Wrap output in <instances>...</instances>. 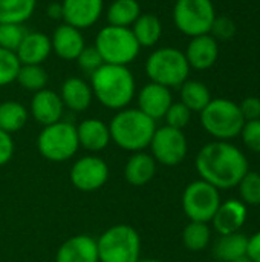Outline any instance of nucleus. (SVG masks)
<instances>
[{
	"instance_id": "f257e3e1",
	"label": "nucleus",
	"mask_w": 260,
	"mask_h": 262,
	"mask_svg": "<svg viewBox=\"0 0 260 262\" xmlns=\"http://www.w3.org/2000/svg\"><path fill=\"white\" fill-rule=\"evenodd\" d=\"M196 170L201 180L219 189L238 187L248 172L247 157L228 141L205 144L196 157Z\"/></svg>"
},
{
	"instance_id": "f03ea898",
	"label": "nucleus",
	"mask_w": 260,
	"mask_h": 262,
	"mask_svg": "<svg viewBox=\"0 0 260 262\" xmlns=\"http://www.w3.org/2000/svg\"><path fill=\"white\" fill-rule=\"evenodd\" d=\"M93 97L107 109H126L135 97V78L127 66L101 64L90 74Z\"/></svg>"
},
{
	"instance_id": "7ed1b4c3",
	"label": "nucleus",
	"mask_w": 260,
	"mask_h": 262,
	"mask_svg": "<svg viewBox=\"0 0 260 262\" xmlns=\"http://www.w3.org/2000/svg\"><path fill=\"white\" fill-rule=\"evenodd\" d=\"M110 140L124 150L141 152L150 146L156 130L155 120L139 109H121L109 124Z\"/></svg>"
},
{
	"instance_id": "20e7f679",
	"label": "nucleus",
	"mask_w": 260,
	"mask_h": 262,
	"mask_svg": "<svg viewBox=\"0 0 260 262\" xmlns=\"http://www.w3.org/2000/svg\"><path fill=\"white\" fill-rule=\"evenodd\" d=\"M146 74L152 83L166 88H179L187 81L190 66L185 54L176 48H159L146 61Z\"/></svg>"
},
{
	"instance_id": "39448f33",
	"label": "nucleus",
	"mask_w": 260,
	"mask_h": 262,
	"mask_svg": "<svg viewBox=\"0 0 260 262\" xmlns=\"http://www.w3.org/2000/svg\"><path fill=\"white\" fill-rule=\"evenodd\" d=\"M97 51L100 52L106 64L127 66L130 64L141 51L130 28L107 25L95 37Z\"/></svg>"
},
{
	"instance_id": "423d86ee",
	"label": "nucleus",
	"mask_w": 260,
	"mask_h": 262,
	"mask_svg": "<svg viewBox=\"0 0 260 262\" xmlns=\"http://www.w3.org/2000/svg\"><path fill=\"white\" fill-rule=\"evenodd\" d=\"M97 249L100 262H138L141 238L133 227L116 224L97 239Z\"/></svg>"
},
{
	"instance_id": "0eeeda50",
	"label": "nucleus",
	"mask_w": 260,
	"mask_h": 262,
	"mask_svg": "<svg viewBox=\"0 0 260 262\" xmlns=\"http://www.w3.org/2000/svg\"><path fill=\"white\" fill-rule=\"evenodd\" d=\"M201 123L211 137L227 141L241 135L245 120L238 103L227 98H216L201 112Z\"/></svg>"
},
{
	"instance_id": "6e6552de",
	"label": "nucleus",
	"mask_w": 260,
	"mask_h": 262,
	"mask_svg": "<svg viewBox=\"0 0 260 262\" xmlns=\"http://www.w3.org/2000/svg\"><path fill=\"white\" fill-rule=\"evenodd\" d=\"M37 147L41 157L49 161H66L78 150L77 127L67 121H57L44 126L37 138Z\"/></svg>"
},
{
	"instance_id": "1a4fd4ad",
	"label": "nucleus",
	"mask_w": 260,
	"mask_h": 262,
	"mask_svg": "<svg viewBox=\"0 0 260 262\" xmlns=\"http://www.w3.org/2000/svg\"><path fill=\"white\" fill-rule=\"evenodd\" d=\"M216 18L211 0H176L173 21L176 28L190 37L210 34Z\"/></svg>"
},
{
	"instance_id": "9d476101",
	"label": "nucleus",
	"mask_w": 260,
	"mask_h": 262,
	"mask_svg": "<svg viewBox=\"0 0 260 262\" xmlns=\"http://www.w3.org/2000/svg\"><path fill=\"white\" fill-rule=\"evenodd\" d=\"M221 206L219 190L204 180L190 183L182 193V209L190 221L208 223Z\"/></svg>"
},
{
	"instance_id": "9b49d317",
	"label": "nucleus",
	"mask_w": 260,
	"mask_h": 262,
	"mask_svg": "<svg viewBox=\"0 0 260 262\" xmlns=\"http://www.w3.org/2000/svg\"><path fill=\"white\" fill-rule=\"evenodd\" d=\"M150 149L155 161L173 167L182 163L187 155L188 146L182 130L166 124L155 130L153 138L150 141Z\"/></svg>"
},
{
	"instance_id": "f8f14e48",
	"label": "nucleus",
	"mask_w": 260,
	"mask_h": 262,
	"mask_svg": "<svg viewBox=\"0 0 260 262\" xmlns=\"http://www.w3.org/2000/svg\"><path fill=\"white\" fill-rule=\"evenodd\" d=\"M69 178L75 189L81 192H95L106 184L109 178V167L103 158L87 155L75 161Z\"/></svg>"
},
{
	"instance_id": "ddd939ff",
	"label": "nucleus",
	"mask_w": 260,
	"mask_h": 262,
	"mask_svg": "<svg viewBox=\"0 0 260 262\" xmlns=\"http://www.w3.org/2000/svg\"><path fill=\"white\" fill-rule=\"evenodd\" d=\"M63 20L64 23L77 28L86 29L93 26L104 8L103 0H63Z\"/></svg>"
},
{
	"instance_id": "4468645a",
	"label": "nucleus",
	"mask_w": 260,
	"mask_h": 262,
	"mask_svg": "<svg viewBox=\"0 0 260 262\" xmlns=\"http://www.w3.org/2000/svg\"><path fill=\"white\" fill-rule=\"evenodd\" d=\"M172 103L173 100L170 89L158 83L150 81L149 84L143 86L138 94V109L155 121L164 118Z\"/></svg>"
},
{
	"instance_id": "2eb2a0df",
	"label": "nucleus",
	"mask_w": 260,
	"mask_h": 262,
	"mask_svg": "<svg viewBox=\"0 0 260 262\" xmlns=\"http://www.w3.org/2000/svg\"><path fill=\"white\" fill-rule=\"evenodd\" d=\"M51 46H52V51L60 58L72 61V60H77L80 52L84 49L86 43L80 29L67 23H61L60 26L55 28L51 37Z\"/></svg>"
},
{
	"instance_id": "dca6fc26",
	"label": "nucleus",
	"mask_w": 260,
	"mask_h": 262,
	"mask_svg": "<svg viewBox=\"0 0 260 262\" xmlns=\"http://www.w3.org/2000/svg\"><path fill=\"white\" fill-rule=\"evenodd\" d=\"M55 262H100L97 239L87 235L69 238L57 250Z\"/></svg>"
},
{
	"instance_id": "f3484780",
	"label": "nucleus",
	"mask_w": 260,
	"mask_h": 262,
	"mask_svg": "<svg viewBox=\"0 0 260 262\" xmlns=\"http://www.w3.org/2000/svg\"><path fill=\"white\" fill-rule=\"evenodd\" d=\"M63 107L64 104L60 98V94L49 89H41L35 92L31 101V114L34 120L43 126L60 121L63 115Z\"/></svg>"
},
{
	"instance_id": "a211bd4d",
	"label": "nucleus",
	"mask_w": 260,
	"mask_h": 262,
	"mask_svg": "<svg viewBox=\"0 0 260 262\" xmlns=\"http://www.w3.org/2000/svg\"><path fill=\"white\" fill-rule=\"evenodd\" d=\"M247 206L239 200H228L221 203L211 223L219 235L236 233L242 229L247 221Z\"/></svg>"
},
{
	"instance_id": "6ab92c4d",
	"label": "nucleus",
	"mask_w": 260,
	"mask_h": 262,
	"mask_svg": "<svg viewBox=\"0 0 260 262\" xmlns=\"http://www.w3.org/2000/svg\"><path fill=\"white\" fill-rule=\"evenodd\" d=\"M190 68L204 71L211 68L219 55V46L213 35L204 34L198 37H192V41L184 52Z\"/></svg>"
},
{
	"instance_id": "aec40b11",
	"label": "nucleus",
	"mask_w": 260,
	"mask_h": 262,
	"mask_svg": "<svg viewBox=\"0 0 260 262\" xmlns=\"http://www.w3.org/2000/svg\"><path fill=\"white\" fill-rule=\"evenodd\" d=\"M51 38L43 32H26L15 55L20 64H41L51 54Z\"/></svg>"
},
{
	"instance_id": "412c9836",
	"label": "nucleus",
	"mask_w": 260,
	"mask_h": 262,
	"mask_svg": "<svg viewBox=\"0 0 260 262\" xmlns=\"http://www.w3.org/2000/svg\"><path fill=\"white\" fill-rule=\"evenodd\" d=\"M78 144L89 152H100L110 143V130L106 123L97 118H87L77 126Z\"/></svg>"
},
{
	"instance_id": "4be33fe9",
	"label": "nucleus",
	"mask_w": 260,
	"mask_h": 262,
	"mask_svg": "<svg viewBox=\"0 0 260 262\" xmlns=\"http://www.w3.org/2000/svg\"><path fill=\"white\" fill-rule=\"evenodd\" d=\"M60 98L63 104L70 111L83 112L90 106L93 94L90 84H87L83 78L70 77L61 84Z\"/></svg>"
},
{
	"instance_id": "5701e85b",
	"label": "nucleus",
	"mask_w": 260,
	"mask_h": 262,
	"mask_svg": "<svg viewBox=\"0 0 260 262\" xmlns=\"http://www.w3.org/2000/svg\"><path fill=\"white\" fill-rule=\"evenodd\" d=\"M156 172V161L152 155L144 152H135L126 167H124V177L129 184L132 186H144L155 177Z\"/></svg>"
},
{
	"instance_id": "b1692460",
	"label": "nucleus",
	"mask_w": 260,
	"mask_h": 262,
	"mask_svg": "<svg viewBox=\"0 0 260 262\" xmlns=\"http://www.w3.org/2000/svg\"><path fill=\"white\" fill-rule=\"evenodd\" d=\"M248 236L236 232L230 235H221L213 247V255L222 262H233L242 256H247Z\"/></svg>"
},
{
	"instance_id": "393cba45",
	"label": "nucleus",
	"mask_w": 260,
	"mask_h": 262,
	"mask_svg": "<svg viewBox=\"0 0 260 262\" xmlns=\"http://www.w3.org/2000/svg\"><path fill=\"white\" fill-rule=\"evenodd\" d=\"M130 29L141 48L155 46L162 34V25L153 14H141Z\"/></svg>"
},
{
	"instance_id": "a878e982",
	"label": "nucleus",
	"mask_w": 260,
	"mask_h": 262,
	"mask_svg": "<svg viewBox=\"0 0 260 262\" xmlns=\"http://www.w3.org/2000/svg\"><path fill=\"white\" fill-rule=\"evenodd\" d=\"M139 15L141 6L136 0H115L106 12L109 25L121 28H130Z\"/></svg>"
},
{
	"instance_id": "bb28decb",
	"label": "nucleus",
	"mask_w": 260,
	"mask_h": 262,
	"mask_svg": "<svg viewBox=\"0 0 260 262\" xmlns=\"http://www.w3.org/2000/svg\"><path fill=\"white\" fill-rule=\"evenodd\" d=\"M210 101V91L202 81L187 80L181 84V103L192 112H202Z\"/></svg>"
},
{
	"instance_id": "cd10ccee",
	"label": "nucleus",
	"mask_w": 260,
	"mask_h": 262,
	"mask_svg": "<svg viewBox=\"0 0 260 262\" xmlns=\"http://www.w3.org/2000/svg\"><path fill=\"white\" fill-rule=\"evenodd\" d=\"M37 0H0V23L21 25L35 11Z\"/></svg>"
},
{
	"instance_id": "c85d7f7f",
	"label": "nucleus",
	"mask_w": 260,
	"mask_h": 262,
	"mask_svg": "<svg viewBox=\"0 0 260 262\" xmlns=\"http://www.w3.org/2000/svg\"><path fill=\"white\" fill-rule=\"evenodd\" d=\"M28 121V111L18 101H5L0 104V129L12 134L18 132Z\"/></svg>"
},
{
	"instance_id": "c756f323",
	"label": "nucleus",
	"mask_w": 260,
	"mask_h": 262,
	"mask_svg": "<svg viewBox=\"0 0 260 262\" xmlns=\"http://www.w3.org/2000/svg\"><path fill=\"white\" fill-rule=\"evenodd\" d=\"M211 238L210 227L207 223H196L190 221V224L182 232V243L187 250L190 252H201L204 250Z\"/></svg>"
},
{
	"instance_id": "7c9ffc66",
	"label": "nucleus",
	"mask_w": 260,
	"mask_h": 262,
	"mask_svg": "<svg viewBox=\"0 0 260 262\" xmlns=\"http://www.w3.org/2000/svg\"><path fill=\"white\" fill-rule=\"evenodd\" d=\"M15 81H18V84L23 89L38 92L46 88L48 74L41 68V64H21Z\"/></svg>"
},
{
	"instance_id": "2f4dec72",
	"label": "nucleus",
	"mask_w": 260,
	"mask_h": 262,
	"mask_svg": "<svg viewBox=\"0 0 260 262\" xmlns=\"http://www.w3.org/2000/svg\"><path fill=\"white\" fill-rule=\"evenodd\" d=\"M242 203L247 206H260V173L247 172L238 184Z\"/></svg>"
},
{
	"instance_id": "473e14b6",
	"label": "nucleus",
	"mask_w": 260,
	"mask_h": 262,
	"mask_svg": "<svg viewBox=\"0 0 260 262\" xmlns=\"http://www.w3.org/2000/svg\"><path fill=\"white\" fill-rule=\"evenodd\" d=\"M20 66L15 52L0 48V86H8L17 80Z\"/></svg>"
},
{
	"instance_id": "72a5a7b5",
	"label": "nucleus",
	"mask_w": 260,
	"mask_h": 262,
	"mask_svg": "<svg viewBox=\"0 0 260 262\" xmlns=\"http://www.w3.org/2000/svg\"><path fill=\"white\" fill-rule=\"evenodd\" d=\"M26 31L21 25L15 23H0V48L15 52L20 46Z\"/></svg>"
},
{
	"instance_id": "f704fd0d",
	"label": "nucleus",
	"mask_w": 260,
	"mask_h": 262,
	"mask_svg": "<svg viewBox=\"0 0 260 262\" xmlns=\"http://www.w3.org/2000/svg\"><path fill=\"white\" fill-rule=\"evenodd\" d=\"M164 118L167 121V126L182 130L190 123L192 111L187 106H184L182 103H172V106L166 112Z\"/></svg>"
},
{
	"instance_id": "c9c22d12",
	"label": "nucleus",
	"mask_w": 260,
	"mask_h": 262,
	"mask_svg": "<svg viewBox=\"0 0 260 262\" xmlns=\"http://www.w3.org/2000/svg\"><path fill=\"white\" fill-rule=\"evenodd\" d=\"M78 66L87 74H93L101 64H104L100 52L97 51L95 46H84V49L80 52V55L77 57Z\"/></svg>"
},
{
	"instance_id": "e433bc0d",
	"label": "nucleus",
	"mask_w": 260,
	"mask_h": 262,
	"mask_svg": "<svg viewBox=\"0 0 260 262\" xmlns=\"http://www.w3.org/2000/svg\"><path fill=\"white\" fill-rule=\"evenodd\" d=\"M241 135L250 150H253L254 154H260V120L245 121Z\"/></svg>"
},
{
	"instance_id": "4c0bfd02",
	"label": "nucleus",
	"mask_w": 260,
	"mask_h": 262,
	"mask_svg": "<svg viewBox=\"0 0 260 262\" xmlns=\"http://www.w3.org/2000/svg\"><path fill=\"white\" fill-rule=\"evenodd\" d=\"M210 32H213L218 38H224L225 40V38H231L234 35L236 26H234L233 20L228 18V17H216Z\"/></svg>"
},
{
	"instance_id": "58836bf2",
	"label": "nucleus",
	"mask_w": 260,
	"mask_h": 262,
	"mask_svg": "<svg viewBox=\"0 0 260 262\" xmlns=\"http://www.w3.org/2000/svg\"><path fill=\"white\" fill-rule=\"evenodd\" d=\"M239 107H241V112H242L245 121L260 120V98H257V97L245 98L239 104Z\"/></svg>"
},
{
	"instance_id": "ea45409f",
	"label": "nucleus",
	"mask_w": 260,
	"mask_h": 262,
	"mask_svg": "<svg viewBox=\"0 0 260 262\" xmlns=\"http://www.w3.org/2000/svg\"><path fill=\"white\" fill-rule=\"evenodd\" d=\"M12 155H14V141L11 138V134L0 129V167L9 163Z\"/></svg>"
},
{
	"instance_id": "a19ab883",
	"label": "nucleus",
	"mask_w": 260,
	"mask_h": 262,
	"mask_svg": "<svg viewBox=\"0 0 260 262\" xmlns=\"http://www.w3.org/2000/svg\"><path fill=\"white\" fill-rule=\"evenodd\" d=\"M247 256L253 262H260V232L248 238Z\"/></svg>"
},
{
	"instance_id": "79ce46f5",
	"label": "nucleus",
	"mask_w": 260,
	"mask_h": 262,
	"mask_svg": "<svg viewBox=\"0 0 260 262\" xmlns=\"http://www.w3.org/2000/svg\"><path fill=\"white\" fill-rule=\"evenodd\" d=\"M46 14L54 20L63 18V6H61V3H51L48 6V9H46Z\"/></svg>"
},
{
	"instance_id": "37998d69",
	"label": "nucleus",
	"mask_w": 260,
	"mask_h": 262,
	"mask_svg": "<svg viewBox=\"0 0 260 262\" xmlns=\"http://www.w3.org/2000/svg\"><path fill=\"white\" fill-rule=\"evenodd\" d=\"M233 262H253L248 256H242V258H239V259H236V261Z\"/></svg>"
},
{
	"instance_id": "c03bdc74",
	"label": "nucleus",
	"mask_w": 260,
	"mask_h": 262,
	"mask_svg": "<svg viewBox=\"0 0 260 262\" xmlns=\"http://www.w3.org/2000/svg\"><path fill=\"white\" fill-rule=\"evenodd\" d=\"M138 262H161L159 259H139Z\"/></svg>"
}]
</instances>
